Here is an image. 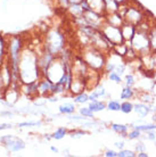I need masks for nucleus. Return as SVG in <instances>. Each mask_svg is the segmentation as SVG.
<instances>
[{
	"mask_svg": "<svg viewBox=\"0 0 156 157\" xmlns=\"http://www.w3.org/2000/svg\"><path fill=\"white\" fill-rule=\"evenodd\" d=\"M40 67L38 64V57L29 52V55L21 56L20 59V78L24 84L35 83L39 78Z\"/></svg>",
	"mask_w": 156,
	"mask_h": 157,
	"instance_id": "obj_1",
	"label": "nucleus"
},
{
	"mask_svg": "<svg viewBox=\"0 0 156 157\" xmlns=\"http://www.w3.org/2000/svg\"><path fill=\"white\" fill-rule=\"evenodd\" d=\"M133 96H135V91L132 90V88L127 86H125V88H123V90L121 91V94H120L121 99H125V100L131 99Z\"/></svg>",
	"mask_w": 156,
	"mask_h": 157,
	"instance_id": "obj_14",
	"label": "nucleus"
},
{
	"mask_svg": "<svg viewBox=\"0 0 156 157\" xmlns=\"http://www.w3.org/2000/svg\"><path fill=\"white\" fill-rule=\"evenodd\" d=\"M135 84V76L132 74H127L125 75V86H132Z\"/></svg>",
	"mask_w": 156,
	"mask_h": 157,
	"instance_id": "obj_28",
	"label": "nucleus"
},
{
	"mask_svg": "<svg viewBox=\"0 0 156 157\" xmlns=\"http://www.w3.org/2000/svg\"><path fill=\"white\" fill-rule=\"evenodd\" d=\"M22 40L18 36H14L9 42V57H10V67H12L13 81L16 82L20 78V59Z\"/></svg>",
	"mask_w": 156,
	"mask_h": 157,
	"instance_id": "obj_2",
	"label": "nucleus"
},
{
	"mask_svg": "<svg viewBox=\"0 0 156 157\" xmlns=\"http://www.w3.org/2000/svg\"><path fill=\"white\" fill-rule=\"evenodd\" d=\"M70 120H74V121H84V116H71Z\"/></svg>",
	"mask_w": 156,
	"mask_h": 157,
	"instance_id": "obj_31",
	"label": "nucleus"
},
{
	"mask_svg": "<svg viewBox=\"0 0 156 157\" xmlns=\"http://www.w3.org/2000/svg\"><path fill=\"white\" fill-rule=\"evenodd\" d=\"M35 125H41V122L40 121H35V122H22L18 124L20 128H25V126H35Z\"/></svg>",
	"mask_w": 156,
	"mask_h": 157,
	"instance_id": "obj_27",
	"label": "nucleus"
},
{
	"mask_svg": "<svg viewBox=\"0 0 156 157\" xmlns=\"http://www.w3.org/2000/svg\"><path fill=\"white\" fill-rule=\"evenodd\" d=\"M123 17H124L125 23H130L132 24V25H135V26L139 25L140 22L142 21V15H141L140 10H138L135 7L128 8L125 14L123 15Z\"/></svg>",
	"mask_w": 156,
	"mask_h": 157,
	"instance_id": "obj_8",
	"label": "nucleus"
},
{
	"mask_svg": "<svg viewBox=\"0 0 156 157\" xmlns=\"http://www.w3.org/2000/svg\"><path fill=\"white\" fill-rule=\"evenodd\" d=\"M59 112L62 113V114H72V113H74L75 112V106L73 104H64L62 106L58 107Z\"/></svg>",
	"mask_w": 156,
	"mask_h": 157,
	"instance_id": "obj_13",
	"label": "nucleus"
},
{
	"mask_svg": "<svg viewBox=\"0 0 156 157\" xmlns=\"http://www.w3.org/2000/svg\"><path fill=\"white\" fill-rule=\"evenodd\" d=\"M50 149H51V151H54V153H58V149H57L56 147H51Z\"/></svg>",
	"mask_w": 156,
	"mask_h": 157,
	"instance_id": "obj_36",
	"label": "nucleus"
},
{
	"mask_svg": "<svg viewBox=\"0 0 156 157\" xmlns=\"http://www.w3.org/2000/svg\"><path fill=\"white\" fill-rule=\"evenodd\" d=\"M137 156V154L132 150H124L121 149L120 153H117V157H135Z\"/></svg>",
	"mask_w": 156,
	"mask_h": 157,
	"instance_id": "obj_23",
	"label": "nucleus"
},
{
	"mask_svg": "<svg viewBox=\"0 0 156 157\" xmlns=\"http://www.w3.org/2000/svg\"><path fill=\"white\" fill-rule=\"evenodd\" d=\"M102 33L107 39L109 44H112V46L121 44V43H123L125 41L124 38H123V34H122L121 28H119V26H114V25H111V24L104 25Z\"/></svg>",
	"mask_w": 156,
	"mask_h": 157,
	"instance_id": "obj_5",
	"label": "nucleus"
},
{
	"mask_svg": "<svg viewBox=\"0 0 156 157\" xmlns=\"http://www.w3.org/2000/svg\"><path fill=\"white\" fill-rule=\"evenodd\" d=\"M121 31H122V34H123V38H124L125 41H127V40H130V41H131V39H132L133 36H135V33L137 32V28L130 23H123L121 26Z\"/></svg>",
	"mask_w": 156,
	"mask_h": 157,
	"instance_id": "obj_9",
	"label": "nucleus"
},
{
	"mask_svg": "<svg viewBox=\"0 0 156 157\" xmlns=\"http://www.w3.org/2000/svg\"><path fill=\"white\" fill-rule=\"evenodd\" d=\"M74 101L76 102V104H84V102L89 101V94H83V92L76 94L74 98Z\"/></svg>",
	"mask_w": 156,
	"mask_h": 157,
	"instance_id": "obj_21",
	"label": "nucleus"
},
{
	"mask_svg": "<svg viewBox=\"0 0 156 157\" xmlns=\"http://www.w3.org/2000/svg\"><path fill=\"white\" fill-rule=\"evenodd\" d=\"M107 108L109 110H113V112H117V110H121V104L116 100H111L107 104Z\"/></svg>",
	"mask_w": 156,
	"mask_h": 157,
	"instance_id": "obj_22",
	"label": "nucleus"
},
{
	"mask_svg": "<svg viewBox=\"0 0 156 157\" xmlns=\"http://www.w3.org/2000/svg\"><path fill=\"white\" fill-rule=\"evenodd\" d=\"M149 41H150V47H152V52L156 51V26L149 32Z\"/></svg>",
	"mask_w": 156,
	"mask_h": 157,
	"instance_id": "obj_19",
	"label": "nucleus"
},
{
	"mask_svg": "<svg viewBox=\"0 0 156 157\" xmlns=\"http://www.w3.org/2000/svg\"><path fill=\"white\" fill-rule=\"evenodd\" d=\"M63 46H64V36L58 31H53L48 34V40L46 42V51L56 56L63 49Z\"/></svg>",
	"mask_w": 156,
	"mask_h": 157,
	"instance_id": "obj_4",
	"label": "nucleus"
},
{
	"mask_svg": "<svg viewBox=\"0 0 156 157\" xmlns=\"http://www.w3.org/2000/svg\"><path fill=\"white\" fill-rule=\"evenodd\" d=\"M137 150H138L139 153H140V151H144V150H145V146L142 145V144H140L139 146H137Z\"/></svg>",
	"mask_w": 156,
	"mask_h": 157,
	"instance_id": "obj_34",
	"label": "nucleus"
},
{
	"mask_svg": "<svg viewBox=\"0 0 156 157\" xmlns=\"http://www.w3.org/2000/svg\"><path fill=\"white\" fill-rule=\"evenodd\" d=\"M105 156L106 157H117V153L114 151V150H107L105 153Z\"/></svg>",
	"mask_w": 156,
	"mask_h": 157,
	"instance_id": "obj_30",
	"label": "nucleus"
},
{
	"mask_svg": "<svg viewBox=\"0 0 156 157\" xmlns=\"http://www.w3.org/2000/svg\"><path fill=\"white\" fill-rule=\"evenodd\" d=\"M53 84H54V83L51 82V81H49L48 78H46V80H43V81H41V82L39 83V90L41 91V92H49V91H51Z\"/></svg>",
	"mask_w": 156,
	"mask_h": 157,
	"instance_id": "obj_15",
	"label": "nucleus"
},
{
	"mask_svg": "<svg viewBox=\"0 0 156 157\" xmlns=\"http://www.w3.org/2000/svg\"><path fill=\"white\" fill-rule=\"evenodd\" d=\"M148 156V154H146L145 151H140V153H138V157H147Z\"/></svg>",
	"mask_w": 156,
	"mask_h": 157,
	"instance_id": "obj_35",
	"label": "nucleus"
},
{
	"mask_svg": "<svg viewBox=\"0 0 156 157\" xmlns=\"http://www.w3.org/2000/svg\"><path fill=\"white\" fill-rule=\"evenodd\" d=\"M66 129L65 128H59V129H57L56 131H55V133L53 134V139H56V140H60V139H63V138L65 137V134H66Z\"/></svg>",
	"mask_w": 156,
	"mask_h": 157,
	"instance_id": "obj_20",
	"label": "nucleus"
},
{
	"mask_svg": "<svg viewBox=\"0 0 156 157\" xmlns=\"http://www.w3.org/2000/svg\"><path fill=\"white\" fill-rule=\"evenodd\" d=\"M115 147H116V148H119V149H120V150L123 149V147H124V142H123V141L115 142Z\"/></svg>",
	"mask_w": 156,
	"mask_h": 157,
	"instance_id": "obj_32",
	"label": "nucleus"
},
{
	"mask_svg": "<svg viewBox=\"0 0 156 157\" xmlns=\"http://www.w3.org/2000/svg\"><path fill=\"white\" fill-rule=\"evenodd\" d=\"M0 141L4 142L5 146L10 149V151H20L25 147V144L21 139L13 137V136H6V137L0 138Z\"/></svg>",
	"mask_w": 156,
	"mask_h": 157,
	"instance_id": "obj_7",
	"label": "nucleus"
},
{
	"mask_svg": "<svg viewBox=\"0 0 156 157\" xmlns=\"http://www.w3.org/2000/svg\"><path fill=\"white\" fill-rule=\"evenodd\" d=\"M80 114L86 116V117H94V112L90 109L89 107H83L80 108Z\"/></svg>",
	"mask_w": 156,
	"mask_h": 157,
	"instance_id": "obj_24",
	"label": "nucleus"
},
{
	"mask_svg": "<svg viewBox=\"0 0 156 157\" xmlns=\"http://www.w3.org/2000/svg\"><path fill=\"white\" fill-rule=\"evenodd\" d=\"M12 125L10 124H0V130H5V129H10Z\"/></svg>",
	"mask_w": 156,
	"mask_h": 157,
	"instance_id": "obj_33",
	"label": "nucleus"
},
{
	"mask_svg": "<svg viewBox=\"0 0 156 157\" xmlns=\"http://www.w3.org/2000/svg\"><path fill=\"white\" fill-rule=\"evenodd\" d=\"M140 136H141V131L133 129L132 131L128 134V138H129L130 140H135V139H139V138H140Z\"/></svg>",
	"mask_w": 156,
	"mask_h": 157,
	"instance_id": "obj_26",
	"label": "nucleus"
},
{
	"mask_svg": "<svg viewBox=\"0 0 156 157\" xmlns=\"http://www.w3.org/2000/svg\"><path fill=\"white\" fill-rule=\"evenodd\" d=\"M108 78L111 80V81H113V82H115V83H121L122 82V78H121V76L119 74H116L115 72H109V74H108Z\"/></svg>",
	"mask_w": 156,
	"mask_h": 157,
	"instance_id": "obj_25",
	"label": "nucleus"
},
{
	"mask_svg": "<svg viewBox=\"0 0 156 157\" xmlns=\"http://www.w3.org/2000/svg\"><path fill=\"white\" fill-rule=\"evenodd\" d=\"M133 129L139 130V131H154L156 130V124H140V125H136L133 126Z\"/></svg>",
	"mask_w": 156,
	"mask_h": 157,
	"instance_id": "obj_18",
	"label": "nucleus"
},
{
	"mask_svg": "<svg viewBox=\"0 0 156 157\" xmlns=\"http://www.w3.org/2000/svg\"><path fill=\"white\" fill-rule=\"evenodd\" d=\"M133 110L136 112L137 114L139 115L140 117H146L147 115L149 114V112H150V107L148 106V105H146V104H137V105H135V107H133Z\"/></svg>",
	"mask_w": 156,
	"mask_h": 157,
	"instance_id": "obj_10",
	"label": "nucleus"
},
{
	"mask_svg": "<svg viewBox=\"0 0 156 157\" xmlns=\"http://www.w3.org/2000/svg\"><path fill=\"white\" fill-rule=\"evenodd\" d=\"M131 43H132V48L135 49V51L140 54L141 56L146 55L147 52L150 54V51H152L149 36L147 34V32L137 30L133 38L131 39Z\"/></svg>",
	"mask_w": 156,
	"mask_h": 157,
	"instance_id": "obj_3",
	"label": "nucleus"
},
{
	"mask_svg": "<svg viewBox=\"0 0 156 157\" xmlns=\"http://www.w3.org/2000/svg\"><path fill=\"white\" fill-rule=\"evenodd\" d=\"M90 109L92 110L94 113H97V112H100V110L105 109L106 108V105L104 102L102 101H97V100H94V101H91L89 104V106H88Z\"/></svg>",
	"mask_w": 156,
	"mask_h": 157,
	"instance_id": "obj_12",
	"label": "nucleus"
},
{
	"mask_svg": "<svg viewBox=\"0 0 156 157\" xmlns=\"http://www.w3.org/2000/svg\"><path fill=\"white\" fill-rule=\"evenodd\" d=\"M112 130L115 131L116 133L125 136L127 132H128V126L124 125V124H116V123H114V124H112Z\"/></svg>",
	"mask_w": 156,
	"mask_h": 157,
	"instance_id": "obj_16",
	"label": "nucleus"
},
{
	"mask_svg": "<svg viewBox=\"0 0 156 157\" xmlns=\"http://www.w3.org/2000/svg\"><path fill=\"white\" fill-rule=\"evenodd\" d=\"M84 62L88 65H90L92 68H96V70L103 68L106 64L105 57L102 55L100 51L97 50H92L90 51V52H87L86 55H84Z\"/></svg>",
	"mask_w": 156,
	"mask_h": 157,
	"instance_id": "obj_6",
	"label": "nucleus"
},
{
	"mask_svg": "<svg viewBox=\"0 0 156 157\" xmlns=\"http://www.w3.org/2000/svg\"><path fill=\"white\" fill-rule=\"evenodd\" d=\"M133 107H135V105H133L132 102L124 101L121 104V112L124 113V114H129V113L133 112Z\"/></svg>",
	"mask_w": 156,
	"mask_h": 157,
	"instance_id": "obj_17",
	"label": "nucleus"
},
{
	"mask_svg": "<svg viewBox=\"0 0 156 157\" xmlns=\"http://www.w3.org/2000/svg\"><path fill=\"white\" fill-rule=\"evenodd\" d=\"M105 94H106V90H105V88H104V86H99L96 90L92 91V94H89V100L90 101L97 100V98L103 97V96H105Z\"/></svg>",
	"mask_w": 156,
	"mask_h": 157,
	"instance_id": "obj_11",
	"label": "nucleus"
},
{
	"mask_svg": "<svg viewBox=\"0 0 156 157\" xmlns=\"http://www.w3.org/2000/svg\"><path fill=\"white\" fill-rule=\"evenodd\" d=\"M147 139L150 140V141H155L156 140V136L154 133V131H147Z\"/></svg>",
	"mask_w": 156,
	"mask_h": 157,
	"instance_id": "obj_29",
	"label": "nucleus"
},
{
	"mask_svg": "<svg viewBox=\"0 0 156 157\" xmlns=\"http://www.w3.org/2000/svg\"><path fill=\"white\" fill-rule=\"evenodd\" d=\"M155 80H156V73H155Z\"/></svg>",
	"mask_w": 156,
	"mask_h": 157,
	"instance_id": "obj_37",
	"label": "nucleus"
}]
</instances>
